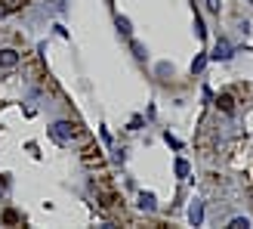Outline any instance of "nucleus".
<instances>
[{
	"label": "nucleus",
	"mask_w": 253,
	"mask_h": 229,
	"mask_svg": "<svg viewBox=\"0 0 253 229\" xmlns=\"http://www.w3.org/2000/svg\"><path fill=\"white\" fill-rule=\"evenodd\" d=\"M81 164H84V168H90V171H102V168H105L102 149L93 146V143H86V146L81 149Z\"/></svg>",
	"instance_id": "1"
},
{
	"label": "nucleus",
	"mask_w": 253,
	"mask_h": 229,
	"mask_svg": "<svg viewBox=\"0 0 253 229\" xmlns=\"http://www.w3.org/2000/svg\"><path fill=\"white\" fill-rule=\"evenodd\" d=\"M78 133H81V124H71V121H56L49 127V136H53L56 143H71Z\"/></svg>",
	"instance_id": "2"
},
{
	"label": "nucleus",
	"mask_w": 253,
	"mask_h": 229,
	"mask_svg": "<svg viewBox=\"0 0 253 229\" xmlns=\"http://www.w3.org/2000/svg\"><path fill=\"white\" fill-rule=\"evenodd\" d=\"M19 62H22V56L16 50H0V68H16Z\"/></svg>",
	"instance_id": "3"
},
{
	"label": "nucleus",
	"mask_w": 253,
	"mask_h": 229,
	"mask_svg": "<svg viewBox=\"0 0 253 229\" xmlns=\"http://www.w3.org/2000/svg\"><path fill=\"white\" fill-rule=\"evenodd\" d=\"M216 109H219L222 114H232V112H235V96H232V93H219V96H216Z\"/></svg>",
	"instance_id": "4"
},
{
	"label": "nucleus",
	"mask_w": 253,
	"mask_h": 229,
	"mask_svg": "<svg viewBox=\"0 0 253 229\" xmlns=\"http://www.w3.org/2000/svg\"><path fill=\"white\" fill-rule=\"evenodd\" d=\"M188 220H192V226H201V220H204V208H201V201H195V205H192Z\"/></svg>",
	"instance_id": "5"
},
{
	"label": "nucleus",
	"mask_w": 253,
	"mask_h": 229,
	"mask_svg": "<svg viewBox=\"0 0 253 229\" xmlns=\"http://www.w3.org/2000/svg\"><path fill=\"white\" fill-rule=\"evenodd\" d=\"M139 208H142V211H155V208H158L155 195H151V192H142V195H139Z\"/></svg>",
	"instance_id": "6"
},
{
	"label": "nucleus",
	"mask_w": 253,
	"mask_h": 229,
	"mask_svg": "<svg viewBox=\"0 0 253 229\" xmlns=\"http://www.w3.org/2000/svg\"><path fill=\"white\" fill-rule=\"evenodd\" d=\"M229 56H232V47L225 44V41H219L216 50H213V59H229Z\"/></svg>",
	"instance_id": "7"
},
{
	"label": "nucleus",
	"mask_w": 253,
	"mask_h": 229,
	"mask_svg": "<svg viewBox=\"0 0 253 229\" xmlns=\"http://www.w3.org/2000/svg\"><path fill=\"white\" fill-rule=\"evenodd\" d=\"M0 6H3L6 12H16V9L25 6V0H0Z\"/></svg>",
	"instance_id": "8"
},
{
	"label": "nucleus",
	"mask_w": 253,
	"mask_h": 229,
	"mask_svg": "<svg viewBox=\"0 0 253 229\" xmlns=\"http://www.w3.org/2000/svg\"><path fill=\"white\" fill-rule=\"evenodd\" d=\"M247 226H250V220H247V217H235V220L229 223V229H247Z\"/></svg>",
	"instance_id": "9"
},
{
	"label": "nucleus",
	"mask_w": 253,
	"mask_h": 229,
	"mask_svg": "<svg viewBox=\"0 0 253 229\" xmlns=\"http://www.w3.org/2000/svg\"><path fill=\"white\" fill-rule=\"evenodd\" d=\"M118 28H121V34H130L133 28H130V19L126 16H118Z\"/></svg>",
	"instance_id": "10"
},
{
	"label": "nucleus",
	"mask_w": 253,
	"mask_h": 229,
	"mask_svg": "<svg viewBox=\"0 0 253 229\" xmlns=\"http://www.w3.org/2000/svg\"><path fill=\"white\" fill-rule=\"evenodd\" d=\"M176 176H188V161H176Z\"/></svg>",
	"instance_id": "11"
},
{
	"label": "nucleus",
	"mask_w": 253,
	"mask_h": 229,
	"mask_svg": "<svg viewBox=\"0 0 253 229\" xmlns=\"http://www.w3.org/2000/svg\"><path fill=\"white\" fill-rule=\"evenodd\" d=\"M207 65V56H195V62H192V71H201Z\"/></svg>",
	"instance_id": "12"
},
{
	"label": "nucleus",
	"mask_w": 253,
	"mask_h": 229,
	"mask_svg": "<svg viewBox=\"0 0 253 229\" xmlns=\"http://www.w3.org/2000/svg\"><path fill=\"white\" fill-rule=\"evenodd\" d=\"M3 223H19V214L16 211H3Z\"/></svg>",
	"instance_id": "13"
},
{
	"label": "nucleus",
	"mask_w": 253,
	"mask_h": 229,
	"mask_svg": "<svg viewBox=\"0 0 253 229\" xmlns=\"http://www.w3.org/2000/svg\"><path fill=\"white\" fill-rule=\"evenodd\" d=\"M219 6H222V0H207V9L210 12H219Z\"/></svg>",
	"instance_id": "14"
}]
</instances>
